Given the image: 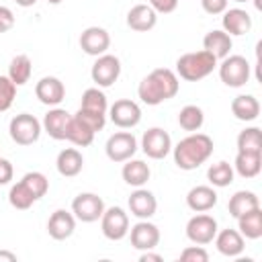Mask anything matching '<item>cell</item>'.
I'll use <instances>...</instances> for the list:
<instances>
[{
    "instance_id": "cell-1",
    "label": "cell",
    "mask_w": 262,
    "mask_h": 262,
    "mask_svg": "<svg viewBox=\"0 0 262 262\" xmlns=\"http://www.w3.org/2000/svg\"><path fill=\"white\" fill-rule=\"evenodd\" d=\"M178 88H180V82H178L176 72L168 68H156L139 82L137 94L141 102L156 106V104H162L164 100L174 98L178 94Z\"/></svg>"
},
{
    "instance_id": "cell-2",
    "label": "cell",
    "mask_w": 262,
    "mask_h": 262,
    "mask_svg": "<svg viewBox=\"0 0 262 262\" xmlns=\"http://www.w3.org/2000/svg\"><path fill=\"white\" fill-rule=\"evenodd\" d=\"M174 151V164L180 170H196L205 164L213 154V139L205 133H190L188 137L180 139Z\"/></svg>"
},
{
    "instance_id": "cell-3",
    "label": "cell",
    "mask_w": 262,
    "mask_h": 262,
    "mask_svg": "<svg viewBox=\"0 0 262 262\" xmlns=\"http://www.w3.org/2000/svg\"><path fill=\"white\" fill-rule=\"evenodd\" d=\"M217 68V57L207 49L182 53L176 59V76L186 82H199Z\"/></svg>"
},
{
    "instance_id": "cell-4",
    "label": "cell",
    "mask_w": 262,
    "mask_h": 262,
    "mask_svg": "<svg viewBox=\"0 0 262 262\" xmlns=\"http://www.w3.org/2000/svg\"><path fill=\"white\" fill-rule=\"evenodd\" d=\"M41 131H43V127H41L39 119L29 113H20V115L12 117V121L8 125L10 139L16 145H33L39 139Z\"/></svg>"
},
{
    "instance_id": "cell-5",
    "label": "cell",
    "mask_w": 262,
    "mask_h": 262,
    "mask_svg": "<svg viewBox=\"0 0 262 262\" xmlns=\"http://www.w3.org/2000/svg\"><path fill=\"white\" fill-rule=\"evenodd\" d=\"M219 78L229 88H242L250 80V63L244 55H227L219 66Z\"/></svg>"
},
{
    "instance_id": "cell-6",
    "label": "cell",
    "mask_w": 262,
    "mask_h": 262,
    "mask_svg": "<svg viewBox=\"0 0 262 262\" xmlns=\"http://www.w3.org/2000/svg\"><path fill=\"white\" fill-rule=\"evenodd\" d=\"M90 76H92V82L100 88H108L113 86L119 76H121V61L117 55H111V53H102L96 57V61L92 63V70H90Z\"/></svg>"
},
{
    "instance_id": "cell-7",
    "label": "cell",
    "mask_w": 262,
    "mask_h": 262,
    "mask_svg": "<svg viewBox=\"0 0 262 262\" xmlns=\"http://www.w3.org/2000/svg\"><path fill=\"white\" fill-rule=\"evenodd\" d=\"M104 151H106V158L111 162H127L135 156L137 151V139L133 133L129 131H119V133H113L108 139H106V145H104Z\"/></svg>"
},
{
    "instance_id": "cell-8",
    "label": "cell",
    "mask_w": 262,
    "mask_h": 262,
    "mask_svg": "<svg viewBox=\"0 0 262 262\" xmlns=\"http://www.w3.org/2000/svg\"><path fill=\"white\" fill-rule=\"evenodd\" d=\"M72 213L78 221L82 223H94L102 217L104 213V203L98 194L94 192H80L72 201Z\"/></svg>"
},
{
    "instance_id": "cell-9",
    "label": "cell",
    "mask_w": 262,
    "mask_h": 262,
    "mask_svg": "<svg viewBox=\"0 0 262 262\" xmlns=\"http://www.w3.org/2000/svg\"><path fill=\"white\" fill-rule=\"evenodd\" d=\"M100 229L106 239L119 242L129 233V215L121 207H108L100 217Z\"/></svg>"
},
{
    "instance_id": "cell-10",
    "label": "cell",
    "mask_w": 262,
    "mask_h": 262,
    "mask_svg": "<svg viewBox=\"0 0 262 262\" xmlns=\"http://www.w3.org/2000/svg\"><path fill=\"white\" fill-rule=\"evenodd\" d=\"M215 233H217V221L207 213H199L190 217L186 223V237L196 246L211 244L215 239Z\"/></svg>"
},
{
    "instance_id": "cell-11",
    "label": "cell",
    "mask_w": 262,
    "mask_h": 262,
    "mask_svg": "<svg viewBox=\"0 0 262 262\" xmlns=\"http://www.w3.org/2000/svg\"><path fill=\"white\" fill-rule=\"evenodd\" d=\"M141 149L151 160H164L172 151V139H170L168 131H164L160 127H151L141 137Z\"/></svg>"
},
{
    "instance_id": "cell-12",
    "label": "cell",
    "mask_w": 262,
    "mask_h": 262,
    "mask_svg": "<svg viewBox=\"0 0 262 262\" xmlns=\"http://www.w3.org/2000/svg\"><path fill=\"white\" fill-rule=\"evenodd\" d=\"M108 119L121 129H133L141 121V108L135 100L121 98L115 100V104L108 108Z\"/></svg>"
},
{
    "instance_id": "cell-13",
    "label": "cell",
    "mask_w": 262,
    "mask_h": 262,
    "mask_svg": "<svg viewBox=\"0 0 262 262\" xmlns=\"http://www.w3.org/2000/svg\"><path fill=\"white\" fill-rule=\"evenodd\" d=\"M129 237H131V246L135 250H139V252L154 250L160 244V229H158V225L149 223L147 219H139L129 229Z\"/></svg>"
},
{
    "instance_id": "cell-14",
    "label": "cell",
    "mask_w": 262,
    "mask_h": 262,
    "mask_svg": "<svg viewBox=\"0 0 262 262\" xmlns=\"http://www.w3.org/2000/svg\"><path fill=\"white\" fill-rule=\"evenodd\" d=\"M80 47L84 53L98 57V55L106 53V49L111 47V35L102 27H88L80 35Z\"/></svg>"
},
{
    "instance_id": "cell-15",
    "label": "cell",
    "mask_w": 262,
    "mask_h": 262,
    "mask_svg": "<svg viewBox=\"0 0 262 262\" xmlns=\"http://www.w3.org/2000/svg\"><path fill=\"white\" fill-rule=\"evenodd\" d=\"M35 96L47 106H57L66 98V86L55 76H45L35 84Z\"/></svg>"
},
{
    "instance_id": "cell-16",
    "label": "cell",
    "mask_w": 262,
    "mask_h": 262,
    "mask_svg": "<svg viewBox=\"0 0 262 262\" xmlns=\"http://www.w3.org/2000/svg\"><path fill=\"white\" fill-rule=\"evenodd\" d=\"M70 119H72V115H70L66 108L53 106V108H49V113L43 117L41 127H43V131H45V133H47L51 139L61 141V139H66Z\"/></svg>"
},
{
    "instance_id": "cell-17",
    "label": "cell",
    "mask_w": 262,
    "mask_h": 262,
    "mask_svg": "<svg viewBox=\"0 0 262 262\" xmlns=\"http://www.w3.org/2000/svg\"><path fill=\"white\" fill-rule=\"evenodd\" d=\"M74 229H76V217H74V213H70L66 209H57V211L51 213V217L47 221V233L53 239H57V242L68 239L74 233Z\"/></svg>"
},
{
    "instance_id": "cell-18",
    "label": "cell",
    "mask_w": 262,
    "mask_h": 262,
    "mask_svg": "<svg viewBox=\"0 0 262 262\" xmlns=\"http://www.w3.org/2000/svg\"><path fill=\"white\" fill-rule=\"evenodd\" d=\"M158 23V12L149 4H135L127 12V27L137 33H147L156 27Z\"/></svg>"
},
{
    "instance_id": "cell-19",
    "label": "cell",
    "mask_w": 262,
    "mask_h": 262,
    "mask_svg": "<svg viewBox=\"0 0 262 262\" xmlns=\"http://www.w3.org/2000/svg\"><path fill=\"white\" fill-rule=\"evenodd\" d=\"M215 246H217V252L227 256V258H235L244 252L246 248V242H244V235L237 231V229H221L215 233Z\"/></svg>"
},
{
    "instance_id": "cell-20",
    "label": "cell",
    "mask_w": 262,
    "mask_h": 262,
    "mask_svg": "<svg viewBox=\"0 0 262 262\" xmlns=\"http://www.w3.org/2000/svg\"><path fill=\"white\" fill-rule=\"evenodd\" d=\"M186 205L194 213H207V211H211L217 205V192H215L213 186L199 184V186H194V188L188 190Z\"/></svg>"
},
{
    "instance_id": "cell-21",
    "label": "cell",
    "mask_w": 262,
    "mask_h": 262,
    "mask_svg": "<svg viewBox=\"0 0 262 262\" xmlns=\"http://www.w3.org/2000/svg\"><path fill=\"white\" fill-rule=\"evenodd\" d=\"M156 209H158V201H156L154 192H149L141 186L135 192H131V196H129L131 215H135L137 219H149L156 215Z\"/></svg>"
},
{
    "instance_id": "cell-22",
    "label": "cell",
    "mask_w": 262,
    "mask_h": 262,
    "mask_svg": "<svg viewBox=\"0 0 262 262\" xmlns=\"http://www.w3.org/2000/svg\"><path fill=\"white\" fill-rule=\"evenodd\" d=\"M221 25H223V31L229 37H233V35L239 37V35L250 33V29H252V16L244 8H229V10L223 12Z\"/></svg>"
},
{
    "instance_id": "cell-23",
    "label": "cell",
    "mask_w": 262,
    "mask_h": 262,
    "mask_svg": "<svg viewBox=\"0 0 262 262\" xmlns=\"http://www.w3.org/2000/svg\"><path fill=\"white\" fill-rule=\"evenodd\" d=\"M55 168L61 176L66 178H74L82 172L84 168V158L82 154L76 149V147H66L57 154V160H55Z\"/></svg>"
},
{
    "instance_id": "cell-24",
    "label": "cell",
    "mask_w": 262,
    "mask_h": 262,
    "mask_svg": "<svg viewBox=\"0 0 262 262\" xmlns=\"http://www.w3.org/2000/svg\"><path fill=\"white\" fill-rule=\"evenodd\" d=\"M203 47L209 51V53H213L217 59H223V57H227L229 55V51H231V47H233V41H231V37L221 29H213V31H209L207 35H205V39H203Z\"/></svg>"
},
{
    "instance_id": "cell-25",
    "label": "cell",
    "mask_w": 262,
    "mask_h": 262,
    "mask_svg": "<svg viewBox=\"0 0 262 262\" xmlns=\"http://www.w3.org/2000/svg\"><path fill=\"white\" fill-rule=\"evenodd\" d=\"M231 113L237 121H256L260 115V102L252 94H239L231 100Z\"/></svg>"
},
{
    "instance_id": "cell-26",
    "label": "cell",
    "mask_w": 262,
    "mask_h": 262,
    "mask_svg": "<svg viewBox=\"0 0 262 262\" xmlns=\"http://www.w3.org/2000/svg\"><path fill=\"white\" fill-rule=\"evenodd\" d=\"M233 166L242 178H256L262 170V151H237Z\"/></svg>"
},
{
    "instance_id": "cell-27",
    "label": "cell",
    "mask_w": 262,
    "mask_h": 262,
    "mask_svg": "<svg viewBox=\"0 0 262 262\" xmlns=\"http://www.w3.org/2000/svg\"><path fill=\"white\" fill-rule=\"evenodd\" d=\"M121 176H123V180H125L129 186L139 188V186H143V184L149 180L151 170H149V166H147L143 160H127V162L123 164Z\"/></svg>"
},
{
    "instance_id": "cell-28",
    "label": "cell",
    "mask_w": 262,
    "mask_h": 262,
    "mask_svg": "<svg viewBox=\"0 0 262 262\" xmlns=\"http://www.w3.org/2000/svg\"><path fill=\"white\" fill-rule=\"evenodd\" d=\"M237 229L244 237L248 239H258L262 237V209L256 207L244 215L237 217Z\"/></svg>"
},
{
    "instance_id": "cell-29",
    "label": "cell",
    "mask_w": 262,
    "mask_h": 262,
    "mask_svg": "<svg viewBox=\"0 0 262 262\" xmlns=\"http://www.w3.org/2000/svg\"><path fill=\"white\" fill-rule=\"evenodd\" d=\"M94 131L86 125V123H82L76 115H72V119H70V125H68V133H66V139L68 141H72L74 145H78V147H86V145H90L92 141H94Z\"/></svg>"
},
{
    "instance_id": "cell-30",
    "label": "cell",
    "mask_w": 262,
    "mask_h": 262,
    "mask_svg": "<svg viewBox=\"0 0 262 262\" xmlns=\"http://www.w3.org/2000/svg\"><path fill=\"white\" fill-rule=\"evenodd\" d=\"M256 207H260V201H258V196L252 190H237L229 199V205H227L229 215L233 219H237L239 215H244V213H248V211H252Z\"/></svg>"
},
{
    "instance_id": "cell-31",
    "label": "cell",
    "mask_w": 262,
    "mask_h": 262,
    "mask_svg": "<svg viewBox=\"0 0 262 262\" xmlns=\"http://www.w3.org/2000/svg\"><path fill=\"white\" fill-rule=\"evenodd\" d=\"M31 74H33V63H31L29 55H14L8 66V78L16 86H23L31 80Z\"/></svg>"
},
{
    "instance_id": "cell-32",
    "label": "cell",
    "mask_w": 262,
    "mask_h": 262,
    "mask_svg": "<svg viewBox=\"0 0 262 262\" xmlns=\"http://www.w3.org/2000/svg\"><path fill=\"white\" fill-rule=\"evenodd\" d=\"M205 123V115H203V108L196 106V104H186L184 108H180L178 113V125L184 129V131H199Z\"/></svg>"
},
{
    "instance_id": "cell-33",
    "label": "cell",
    "mask_w": 262,
    "mask_h": 262,
    "mask_svg": "<svg viewBox=\"0 0 262 262\" xmlns=\"http://www.w3.org/2000/svg\"><path fill=\"white\" fill-rule=\"evenodd\" d=\"M207 178L213 186L217 188H223V186H229L233 182V168L227 164V162H217V164H211L209 170H207Z\"/></svg>"
},
{
    "instance_id": "cell-34",
    "label": "cell",
    "mask_w": 262,
    "mask_h": 262,
    "mask_svg": "<svg viewBox=\"0 0 262 262\" xmlns=\"http://www.w3.org/2000/svg\"><path fill=\"white\" fill-rule=\"evenodd\" d=\"M80 108L106 115V111H108V102H106L104 92H102V90H98V88H88V90H84Z\"/></svg>"
},
{
    "instance_id": "cell-35",
    "label": "cell",
    "mask_w": 262,
    "mask_h": 262,
    "mask_svg": "<svg viewBox=\"0 0 262 262\" xmlns=\"http://www.w3.org/2000/svg\"><path fill=\"white\" fill-rule=\"evenodd\" d=\"M35 201H37V199H35V196H33V192L25 186V182H23V180H18L16 184H12V186H10L8 203H10L14 209L25 211V209L33 207V203H35Z\"/></svg>"
},
{
    "instance_id": "cell-36",
    "label": "cell",
    "mask_w": 262,
    "mask_h": 262,
    "mask_svg": "<svg viewBox=\"0 0 262 262\" xmlns=\"http://www.w3.org/2000/svg\"><path fill=\"white\" fill-rule=\"evenodd\" d=\"M237 151H262V133L258 127H246L239 131Z\"/></svg>"
},
{
    "instance_id": "cell-37",
    "label": "cell",
    "mask_w": 262,
    "mask_h": 262,
    "mask_svg": "<svg viewBox=\"0 0 262 262\" xmlns=\"http://www.w3.org/2000/svg\"><path fill=\"white\" fill-rule=\"evenodd\" d=\"M20 180H23L25 186L33 192V196H35L37 201L43 199V196L47 194V190H49V180H47V176L41 174V172H27Z\"/></svg>"
},
{
    "instance_id": "cell-38",
    "label": "cell",
    "mask_w": 262,
    "mask_h": 262,
    "mask_svg": "<svg viewBox=\"0 0 262 262\" xmlns=\"http://www.w3.org/2000/svg\"><path fill=\"white\" fill-rule=\"evenodd\" d=\"M16 98V84L8 76H0V113H6Z\"/></svg>"
},
{
    "instance_id": "cell-39",
    "label": "cell",
    "mask_w": 262,
    "mask_h": 262,
    "mask_svg": "<svg viewBox=\"0 0 262 262\" xmlns=\"http://www.w3.org/2000/svg\"><path fill=\"white\" fill-rule=\"evenodd\" d=\"M76 117H78L82 123H86L94 133H96V131H102V129H104V125H106V115H102V113H92V111L78 108Z\"/></svg>"
},
{
    "instance_id": "cell-40",
    "label": "cell",
    "mask_w": 262,
    "mask_h": 262,
    "mask_svg": "<svg viewBox=\"0 0 262 262\" xmlns=\"http://www.w3.org/2000/svg\"><path fill=\"white\" fill-rule=\"evenodd\" d=\"M180 260L182 262H207L209 260V254L203 246H188L180 252Z\"/></svg>"
},
{
    "instance_id": "cell-41",
    "label": "cell",
    "mask_w": 262,
    "mask_h": 262,
    "mask_svg": "<svg viewBox=\"0 0 262 262\" xmlns=\"http://www.w3.org/2000/svg\"><path fill=\"white\" fill-rule=\"evenodd\" d=\"M229 0H201V6L207 14H223L227 10Z\"/></svg>"
},
{
    "instance_id": "cell-42",
    "label": "cell",
    "mask_w": 262,
    "mask_h": 262,
    "mask_svg": "<svg viewBox=\"0 0 262 262\" xmlns=\"http://www.w3.org/2000/svg\"><path fill=\"white\" fill-rule=\"evenodd\" d=\"M149 6L158 12V14H170L176 10L178 0H149Z\"/></svg>"
},
{
    "instance_id": "cell-43",
    "label": "cell",
    "mask_w": 262,
    "mask_h": 262,
    "mask_svg": "<svg viewBox=\"0 0 262 262\" xmlns=\"http://www.w3.org/2000/svg\"><path fill=\"white\" fill-rule=\"evenodd\" d=\"M14 27V14L8 6H0V33H6Z\"/></svg>"
},
{
    "instance_id": "cell-44",
    "label": "cell",
    "mask_w": 262,
    "mask_h": 262,
    "mask_svg": "<svg viewBox=\"0 0 262 262\" xmlns=\"http://www.w3.org/2000/svg\"><path fill=\"white\" fill-rule=\"evenodd\" d=\"M12 176H14V168H12V164H10L8 160L0 158V186L8 184V182L12 180Z\"/></svg>"
},
{
    "instance_id": "cell-45",
    "label": "cell",
    "mask_w": 262,
    "mask_h": 262,
    "mask_svg": "<svg viewBox=\"0 0 262 262\" xmlns=\"http://www.w3.org/2000/svg\"><path fill=\"white\" fill-rule=\"evenodd\" d=\"M139 262H162V256H160V254H154L151 250H145V252L139 256Z\"/></svg>"
},
{
    "instance_id": "cell-46",
    "label": "cell",
    "mask_w": 262,
    "mask_h": 262,
    "mask_svg": "<svg viewBox=\"0 0 262 262\" xmlns=\"http://www.w3.org/2000/svg\"><path fill=\"white\" fill-rule=\"evenodd\" d=\"M0 260H6V262H16V254L6 252V250H0Z\"/></svg>"
},
{
    "instance_id": "cell-47",
    "label": "cell",
    "mask_w": 262,
    "mask_h": 262,
    "mask_svg": "<svg viewBox=\"0 0 262 262\" xmlns=\"http://www.w3.org/2000/svg\"><path fill=\"white\" fill-rule=\"evenodd\" d=\"M18 6H23V8H29V6H35L37 4V0H14Z\"/></svg>"
},
{
    "instance_id": "cell-48",
    "label": "cell",
    "mask_w": 262,
    "mask_h": 262,
    "mask_svg": "<svg viewBox=\"0 0 262 262\" xmlns=\"http://www.w3.org/2000/svg\"><path fill=\"white\" fill-rule=\"evenodd\" d=\"M47 2H49V4H59L61 0H47Z\"/></svg>"
},
{
    "instance_id": "cell-49",
    "label": "cell",
    "mask_w": 262,
    "mask_h": 262,
    "mask_svg": "<svg viewBox=\"0 0 262 262\" xmlns=\"http://www.w3.org/2000/svg\"><path fill=\"white\" fill-rule=\"evenodd\" d=\"M233 2H248V0H233Z\"/></svg>"
}]
</instances>
